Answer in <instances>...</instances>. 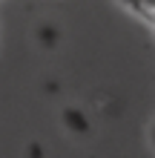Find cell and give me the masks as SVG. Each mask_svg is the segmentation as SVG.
<instances>
[{
  "label": "cell",
  "mask_w": 155,
  "mask_h": 158,
  "mask_svg": "<svg viewBox=\"0 0 155 158\" xmlns=\"http://www.w3.org/2000/svg\"><path fill=\"white\" fill-rule=\"evenodd\" d=\"M126 9H132L135 15H141L147 23L155 26V0H121Z\"/></svg>",
  "instance_id": "1"
},
{
  "label": "cell",
  "mask_w": 155,
  "mask_h": 158,
  "mask_svg": "<svg viewBox=\"0 0 155 158\" xmlns=\"http://www.w3.org/2000/svg\"><path fill=\"white\" fill-rule=\"evenodd\" d=\"M152 141H155V129H152Z\"/></svg>",
  "instance_id": "2"
},
{
  "label": "cell",
  "mask_w": 155,
  "mask_h": 158,
  "mask_svg": "<svg viewBox=\"0 0 155 158\" xmlns=\"http://www.w3.org/2000/svg\"><path fill=\"white\" fill-rule=\"evenodd\" d=\"M152 29H155V26H152Z\"/></svg>",
  "instance_id": "3"
}]
</instances>
